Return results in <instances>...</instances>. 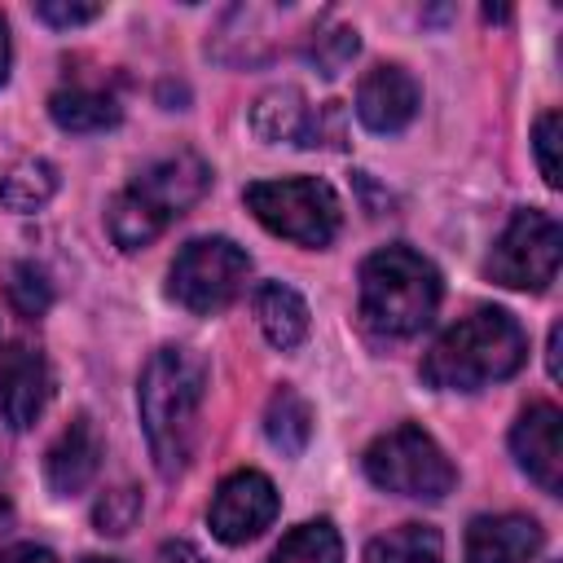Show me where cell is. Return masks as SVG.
<instances>
[{
  "mask_svg": "<svg viewBox=\"0 0 563 563\" xmlns=\"http://www.w3.org/2000/svg\"><path fill=\"white\" fill-rule=\"evenodd\" d=\"M207 400V361L189 347H158L136 387L141 427L154 453V466L163 479H176L198 444V413Z\"/></svg>",
  "mask_w": 563,
  "mask_h": 563,
  "instance_id": "1",
  "label": "cell"
},
{
  "mask_svg": "<svg viewBox=\"0 0 563 563\" xmlns=\"http://www.w3.org/2000/svg\"><path fill=\"white\" fill-rule=\"evenodd\" d=\"M559 339H563V330L559 325H550V343H545V369H550V378H559L563 369H559Z\"/></svg>",
  "mask_w": 563,
  "mask_h": 563,
  "instance_id": "30",
  "label": "cell"
},
{
  "mask_svg": "<svg viewBox=\"0 0 563 563\" xmlns=\"http://www.w3.org/2000/svg\"><path fill=\"white\" fill-rule=\"evenodd\" d=\"M136 519H141V493L128 488V484L101 493L97 506H92V528L101 537H128L136 528Z\"/></svg>",
  "mask_w": 563,
  "mask_h": 563,
  "instance_id": "24",
  "label": "cell"
},
{
  "mask_svg": "<svg viewBox=\"0 0 563 563\" xmlns=\"http://www.w3.org/2000/svg\"><path fill=\"white\" fill-rule=\"evenodd\" d=\"M308 114H312L308 97L286 84V88H268L264 97H255L251 128H255L260 141H295L299 145V136L308 128Z\"/></svg>",
  "mask_w": 563,
  "mask_h": 563,
  "instance_id": "17",
  "label": "cell"
},
{
  "mask_svg": "<svg viewBox=\"0 0 563 563\" xmlns=\"http://www.w3.org/2000/svg\"><path fill=\"white\" fill-rule=\"evenodd\" d=\"M343 123H347V114H343L339 101L312 106L308 128H303V136H299V150H339V145H343Z\"/></svg>",
  "mask_w": 563,
  "mask_h": 563,
  "instance_id": "25",
  "label": "cell"
},
{
  "mask_svg": "<svg viewBox=\"0 0 563 563\" xmlns=\"http://www.w3.org/2000/svg\"><path fill=\"white\" fill-rule=\"evenodd\" d=\"M97 466H101V440H97L88 413H79L48 444V453H44V479H48V488L57 497H75V493H84L97 479Z\"/></svg>",
  "mask_w": 563,
  "mask_h": 563,
  "instance_id": "14",
  "label": "cell"
},
{
  "mask_svg": "<svg viewBox=\"0 0 563 563\" xmlns=\"http://www.w3.org/2000/svg\"><path fill=\"white\" fill-rule=\"evenodd\" d=\"M541 523L532 515H479L466 528V563H532Z\"/></svg>",
  "mask_w": 563,
  "mask_h": 563,
  "instance_id": "13",
  "label": "cell"
},
{
  "mask_svg": "<svg viewBox=\"0 0 563 563\" xmlns=\"http://www.w3.org/2000/svg\"><path fill=\"white\" fill-rule=\"evenodd\" d=\"M0 563H57L44 545H9V550H0Z\"/></svg>",
  "mask_w": 563,
  "mask_h": 563,
  "instance_id": "29",
  "label": "cell"
},
{
  "mask_svg": "<svg viewBox=\"0 0 563 563\" xmlns=\"http://www.w3.org/2000/svg\"><path fill=\"white\" fill-rule=\"evenodd\" d=\"M57 194V167L48 158H22L0 176V202L9 211H40Z\"/></svg>",
  "mask_w": 563,
  "mask_h": 563,
  "instance_id": "20",
  "label": "cell"
},
{
  "mask_svg": "<svg viewBox=\"0 0 563 563\" xmlns=\"http://www.w3.org/2000/svg\"><path fill=\"white\" fill-rule=\"evenodd\" d=\"M48 391H53V378H48L44 356L35 347H9L4 369H0V418L13 431H26L44 413Z\"/></svg>",
  "mask_w": 563,
  "mask_h": 563,
  "instance_id": "12",
  "label": "cell"
},
{
  "mask_svg": "<svg viewBox=\"0 0 563 563\" xmlns=\"http://www.w3.org/2000/svg\"><path fill=\"white\" fill-rule=\"evenodd\" d=\"M361 466H365L374 488L396 493V497H418V501H440L457 484V471H453L449 453L413 422H400V427L383 431L365 449Z\"/></svg>",
  "mask_w": 563,
  "mask_h": 563,
  "instance_id": "6",
  "label": "cell"
},
{
  "mask_svg": "<svg viewBox=\"0 0 563 563\" xmlns=\"http://www.w3.org/2000/svg\"><path fill=\"white\" fill-rule=\"evenodd\" d=\"M422 106V88L418 79L396 66V62H383L374 70H365V79L356 84V119L378 132V136H391V132H405L413 123Z\"/></svg>",
  "mask_w": 563,
  "mask_h": 563,
  "instance_id": "10",
  "label": "cell"
},
{
  "mask_svg": "<svg viewBox=\"0 0 563 563\" xmlns=\"http://www.w3.org/2000/svg\"><path fill=\"white\" fill-rule=\"evenodd\" d=\"M48 114L62 132H106L123 119V106L114 101V92L92 88V84H70L57 88L48 97Z\"/></svg>",
  "mask_w": 563,
  "mask_h": 563,
  "instance_id": "16",
  "label": "cell"
},
{
  "mask_svg": "<svg viewBox=\"0 0 563 563\" xmlns=\"http://www.w3.org/2000/svg\"><path fill=\"white\" fill-rule=\"evenodd\" d=\"M356 48H361V40H356V31L352 26H317L312 35H308V62L325 75V79H334L352 57H356Z\"/></svg>",
  "mask_w": 563,
  "mask_h": 563,
  "instance_id": "23",
  "label": "cell"
},
{
  "mask_svg": "<svg viewBox=\"0 0 563 563\" xmlns=\"http://www.w3.org/2000/svg\"><path fill=\"white\" fill-rule=\"evenodd\" d=\"M84 563H119V559H84Z\"/></svg>",
  "mask_w": 563,
  "mask_h": 563,
  "instance_id": "33",
  "label": "cell"
},
{
  "mask_svg": "<svg viewBox=\"0 0 563 563\" xmlns=\"http://www.w3.org/2000/svg\"><path fill=\"white\" fill-rule=\"evenodd\" d=\"M264 435L277 453L299 457L312 440V405L295 387H277L264 405Z\"/></svg>",
  "mask_w": 563,
  "mask_h": 563,
  "instance_id": "18",
  "label": "cell"
},
{
  "mask_svg": "<svg viewBox=\"0 0 563 563\" xmlns=\"http://www.w3.org/2000/svg\"><path fill=\"white\" fill-rule=\"evenodd\" d=\"M154 563H207V559H202L198 545H189V541H163V550H158Z\"/></svg>",
  "mask_w": 563,
  "mask_h": 563,
  "instance_id": "28",
  "label": "cell"
},
{
  "mask_svg": "<svg viewBox=\"0 0 563 563\" xmlns=\"http://www.w3.org/2000/svg\"><path fill=\"white\" fill-rule=\"evenodd\" d=\"M251 277V255L233 238H194L180 246L167 273V290L194 317L224 312Z\"/></svg>",
  "mask_w": 563,
  "mask_h": 563,
  "instance_id": "7",
  "label": "cell"
},
{
  "mask_svg": "<svg viewBox=\"0 0 563 563\" xmlns=\"http://www.w3.org/2000/svg\"><path fill=\"white\" fill-rule=\"evenodd\" d=\"M0 282H4V299H9V308H13L18 317H44V312H48V303H53V282H48V273H44L40 264L13 260V264H4Z\"/></svg>",
  "mask_w": 563,
  "mask_h": 563,
  "instance_id": "22",
  "label": "cell"
},
{
  "mask_svg": "<svg viewBox=\"0 0 563 563\" xmlns=\"http://www.w3.org/2000/svg\"><path fill=\"white\" fill-rule=\"evenodd\" d=\"M365 563H444V537L431 523H400L365 545Z\"/></svg>",
  "mask_w": 563,
  "mask_h": 563,
  "instance_id": "19",
  "label": "cell"
},
{
  "mask_svg": "<svg viewBox=\"0 0 563 563\" xmlns=\"http://www.w3.org/2000/svg\"><path fill=\"white\" fill-rule=\"evenodd\" d=\"M510 453L545 493H559L563 488V413L545 400L528 405L510 427Z\"/></svg>",
  "mask_w": 563,
  "mask_h": 563,
  "instance_id": "11",
  "label": "cell"
},
{
  "mask_svg": "<svg viewBox=\"0 0 563 563\" xmlns=\"http://www.w3.org/2000/svg\"><path fill=\"white\" fill-rule=\"evenodd\" d=\"M273 519H277V488L264 471H233L229 479H220L207 506V523L224 545L255 541Z\"/></svg>",
  "mask_w": 563,
  "mask_h": 563,
  "instance_id": "9",
  "label": "cell"
},
{
  "mask_svg": "<svg viewBox=\"0 0 563 563\" xmlns=\"http://www.w3.org/2000/svg\"><path fill=\"white\" fill-rule=\"evenodd\" d=\"M255 321L260 334L277 347V352H295L308 339V303L299 290H290L286 282H264L255 290Z\"/></svg>",
  "mask_w": 563,
  "mask_h": 563,
  "instance_id": "15",
  "label": "cell"
},
{
  "mask_svg": "<svg viewBox=\"0 0 563 563\" xmlns=\"http://www.w3.org/2000/svg\"><path fill=\"white\" fill-rule=\"evenodd\" d=\"M35 18H40V22H48V26H84V22H97V18H101V4L40 0V4H35Z\"/></svg>",
  "mask_w": 563,
  "mask_h": 563,
  "instance_id": "27",
  "label": "cell"
},
{
  "mask_svg": "<svg viewBox=\"0 0 563 563\" xmlns=\"http://www.w3.org/2000/svg\"><path fill=\"white\" fill-rule=\"evenodd\" d=\"M9 79V26H4V18H0V84Z\"/></svg>",
  "mask_w": 563,
  "mask_h": 563,
  "instance_id": "31",
  "label": "cell"
},
{
  "mask_svg": "<svg viewBox=\"0 0 563 563\" xmlns=\"http://www.w3.org/2000/svg\"><path fill=\"white\" fill-rule=\"evenodd\" d=\"M9 519H13V510H9V501L0 497V532H4V523H9Z\"/></svg>",
  "mask_w": 563,
  "mask_h": 563,
  "instance_id": "32",
  "label": "cell"
},
{
  "mask_svg": "<svg viewBox=\"0 0 563 563\" xmlns=\"http://www.w3.org/2000/svg\"><path fill=\"white\" fill-rule=\"evenodd\" d=\"M440 308V273L409 246H383L361 264V321L383 339L418 334Z\"/></svg>",
  "mask_w": 563,
  "mask_h": 563,
  "instance_id": "4",
  "label": "cell"
},
{
  "mask_svg": "<svg viewBox=\"0 0 563 563\" xmlns=\"http://www.w3.org/2000/svg\"><path fill=\"white\" fill-rule=\"evenodd\" d=\"M4 356H9V352H4V343H0V369H4Z\"/></svg>",
  "mask_w": 563,
  "mask_h": 563,
  "instance_id": "34",
  "label": "cell"
},
{
  "mask_svg": "<svg viewBox=\"0 0 563 563\" xmlns=\"http://www.w3.org/2000/svg\"><path fill=\"white\" fill-rule=\"evenodd\" d=\"M559 255H563V229L550 211H515L501 238L493 242L488 255V277L510 290H545L559 277Z\"/></svg>",
  "mask_w": 563,
  "mask_h": 563,
  "instance_id": "8",
  "label": "cell"
},
{
  "mask_svg": "<svg viewBox=\"0 0 563 563\" xmlns=\"http://www.w3.org/2000/svg\"><path fill=\"white\" fill-rule=\"evenodd\" d=\"M528 361V334L506 308H475L453 321L422 356V378L435 391H479L510 378Z\"/></svg>",
  "mask_w": 563,
  "mask_h": 563,
  "instance_id": "2",
  "label": "cell"
},
{
  "mask_svg": "<svg viewBox=\"0 0 563 563\" xmlns=\"http://www.w3.org/2000/svg\"><path fill=\"white\" fill-rule=\"evenodd\" d=\"M268 563H343V541L330 519H308L282 537Z\"/></svg>",
  "mask_w": 563,
  "mask_h": 563,
  "instance_id": "21",
  "label": "cell"
},
{
  "mask_svg": "<svg viewBox=\"0 0 563 563\" xmlns=\"http://www.w3.org/2000/svg\"><path fill=\"white\" fill-rule=\"evenodd\" d=\"M559 132H563L559 110H545V114L537 119V128H532L537 167H541V176H545V185H550V189H559V185H563V167H559Z\"/></svg>",
  "mask_w": 563,
  "mask_h": 563,
  "instance_id": "26",
  "label": "cell"
},
{
  "mask_svg": "<svg viewBox=\"0 0 563 563\" xmlns=\"http://www.w3.org/2000/svg\"><path fill=\"white\" fill-rule=\"evenodd\" d=\"M242 202L251 207V216L286 238V242H299V246H330L339 238V224H343V207H339V194L317 180V176H286V180H255L246 185Z\"/></svg>",
  "mask_w": 563,
  "mask_h": 563,
  "instance_id": "5",
  "label": "cell"
},
{
  "mask_svg": "<svg viewBox=\"0 0 563 563\" xmlns=\"http://www.w3.org/2000/svg\"><path fill=\"white\" fill-rule=\"evenodd\" d=\"M211 189V167L194 150H176L136 172L128 189H119L106 207V229L119 251L150 246L176 216H185Z\"/></svg>",
  "mask_w": 563,
  "mask_h": 563,
  "instance_id": "3",
  "label": "cell"
}]
</instances>
